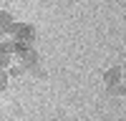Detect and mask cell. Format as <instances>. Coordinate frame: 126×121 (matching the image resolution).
<instances>
[{
    "label": "cell",
    "instance_id": "1",
    "mask_svg": "<svg viewBox=\"0 0 126 121\" xmlns=\"http://www.w3.org/2000/svg\"><path fill=\"white\" fill-rule=\"evenodd\" d=\"M5 35L15 38V40H25V43H33L35 40V28L30 23H10L5 28Z\"/></svg>",
    "mask_w": 126,
    "mask_h": 121
},
{
    "label": "cell",
    "instance_id": "2",
    "mask_svg": "<svg viewBox=\"0 0 126 121\" xmlns=\"http://www.w3.org/2000/svg\"><path fill=\"white\" fill-rule=\"evenodd\" d=\"M15 56H18L20 66H23L25 71H28V68H33V66L38 63V53H35V50L30 48V45H28V48H23V50H20V53H15Z\"/></svg>",
    "mask_w": 126,
    "mask_h": 121
},
{
    "label": "cell",
    "instance_id": "3",
    "mask_svg": "<svg viewBox=\"0 0 126 121\" xmlns=\"http://www.w3.org/2000/svg\"><path fill=\"white\" fill-rule=\"evenodd\" d=\"M121 73H124L121 68H109L106 73H103V83H106V88L109 86H116L119 81H121Z\"/></svg>",
    "mask_w": 126,
    "mask_h": 121
},
{
    "label": "cell",
    "instance_id": "4",
    "mask_svg": "<svg viewBox=\"0 0 126 121\" xmlns=\"http://www.w3.org/2000/svg\"><path fill=\"white\" fill-rule=\"evenodd\" d=\"M106 91H109V93H111V96H124V93H126V88H124L121 83H116V86H109Z\"/></svg>",
    "mask_w": 126,
    "mask_h": 121
},
{
    "label": "cell",
    "instance_id": "5",
    "mask_svg": "<svg viewBox=\"0 0 126 121\" xmlns=\"http://www.w3.org/2000/svg\"><path fill=\"white\" fill-rule=\"evenodd\" d=\"M10 23H13V15H10L8 10H0V25H5V28H8Z\"/></svg>",
    "mask_w": 126,
    "mask_h": 121
},
{
    "label": "cell",
    "instance_id": "6",
    "mask_svg": "<svg viewBox=\"0 0 126 121\" xmlns=\"http://www.w3.org/2000/svg\"><path fill=\"white\" fill-rule=\"evenodd\" d=\"M8 78H10V73H8V68H0V91H3V88L8 86Z\"/></svg>",
    "mask_w": 126,
    "mask_h": 121
},
{
    "label": "cell",
    "instance_id": "7",
    "mask_svg": "<svg viewBox=\"0 0 126 121\" xmlns=\"http://www.w3.org/2000/svg\"><path fill=\"white\" fill-rule=\"evenodd\" d=\"M28 71H30V73H33V76H35V78H46V71H43V68H40V66H38V63H35V66H33V68H28Z\"/></svg>",
    "mask_w": 126,
    "mask_h": 121
},
{
    "label": "cell",
    "instance_id": "8",
    "mask_svg": "<svg viewBox=\"0 0 126 121\" xmlns=\"http://www.w3.org/2000/svg\"><path fill=\"white\" fill-rule=\"evenodd\" d=\"M8 73L13 76V78H18V76H23V73H25V68H23V66H15V68H10Z\"/></svg>",
    "mask_w": 126,
    "mask_h": 121
}]
</instances>
